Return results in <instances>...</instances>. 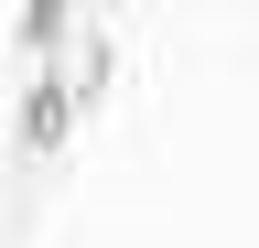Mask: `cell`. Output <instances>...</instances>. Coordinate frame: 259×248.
Segmentation results:
<instances>
[{
    "label": "cell",
    "instance_id": "cell-1",
    "mask_svg": "<svg viewBox=\"0 0 259 248\" xmlns=\"http://www.w3.org/2000/svg\"><path fill=\"white\" fill-rule=\"evenodd\" d=\"M65 140V86H32V151Z\"/></svg>",
    "mask_w": 259,
    "mask_h": 248
}]
</instances>
